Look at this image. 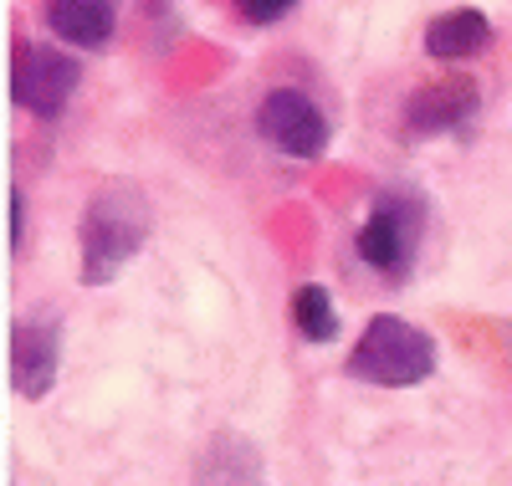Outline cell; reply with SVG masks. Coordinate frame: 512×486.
Instances as JSON below:
<instances>
[{
    "label": "cell",
    "instance_id": "cell-10",
    "mask_svg": "<svg viewBox=\"0 0 512 486\" xmlns=\"http://www.w3.org/2000/svg\"><path fill=\"white\" fill-rule=\"evenodd\" d=\"M492 47V21L472 6L461 11H441L431 26H425V52L436 62H466V57H482Z\"/></svg>",
    "mask_w": 512,
    "mask_h": 486
},
{
    "label": "cell",
    "instance_id": "cell-4",
    "mask_svg": "<svg viewBox=\"0 0 512 486\" xmlns=\"http://www.w3.org/2000/svg\"><path fill=\"white\" fill-rule=\"evenodd\" d=\"M82 67L47 41H16L11 52V103L36 113V118H57L72 98Z\"/></svg>",
    "mask_w": 512,
    "mask_h": 486
},
{
    "label": "cell",
    "instance_id": "cell-12",
    "mask_svg": "<svg viewBox=\"0 0 512 486\" xmlns=\"http://www.w3.org/2000/svg\"><path fill=\"white\" fill-rule=\"evenodd\" d=\"M292 6H297V0H236L241 21H251V26H272V21H282Z\"/></svg>",
    "mask_w": 512,
    "mask_h": 486
},
{
    "label": "cell",
    "instance_id": "cell-2",
    "mask_svg": "<svg viewBox=\"0 0 512 486\" xmlns=\"http://www.w3.org/2000/svg\"><path fill=\"white\" fill-rule=\"evenodd\" d=\"M349 374L364 384H384V389L425 384L436 374V338L395 313H379V318H369V328L359 333V343L349 353Z\"/></svg>",
    "mask_w": 512,
    "mask_h": 486
},
{
    "label": "cell",
    "instance_id": "cell-13",
    "mask_svg": "<svg viewBox=\"0 0 512 486\" xmlns=\"http://www.w3.org/2000/svg\"><path fill=\"white\" fill-rule=\"evenodd\" d=\"M21 236H26V200H21V190H11L6 195V246L16 251Z\"/></svg>",
    "mask_w": 512,
    "mask_h": 486
},
{
    "label": "cell",
    "instance_id": "cell-11",
    "mask_svg": "<svg viewBox=\"0 0 512 486\" xmlns=\"http://www.w3.org/2000/svg\"><path fill=\"white\" fill-rule=\"evenodd\" d=\"M292 323H297V333H303L308 343H328L338 333V313H333L328 287H318V282L297 287L292 292Z\"/></svg>",
    "mask_w": 512,
    "mask_h": 486
},
{
    "label": "cell",
    "instance_id": "cell-6",
    "mask_svg": "<svg viewBox=\"0 0 512 486\" xmlns=\"http://www.w3.org/2000/svg\"><path fill=\"white\" fill-rule=\"evenodd\" d=\"M57 359H62V333L57 318H16L6 338V374L21 400H47L57 384Z\"/></svg>",
    "mask_w": 512,
    "mask_h": 486
},
{
    "label": "cell",
    "instance_id": "cell-1",
    "mask_svg": "<svg viewBox=\"0 0 512 486\" xmlns=\"http://www.w3.org/2000/svg\"><path fill=\"white\" fill-rule=\"evenodd\" d=\"M149 200L139 185L108 180L88 195V210H82L77 226V246H82V287H108L128 261H134L149 241Z\"/></svg>",
    "mask_w": 512,
    "mask_h": 486
},
{
    "label": "cell",
    "instance_id": "cell-5",
    "mask_svg": "<svg viewBox=\"0 0 512 486\" xmlns=\"http://www.w3.org/2000/svg\"><path fill=\"white\" fill-rule=\"evenodd\" d=\"M256 134H262L277 154L287 159H318L328 149V113L308 98L297 93V87H277V93L262 98V108H256Z\"/></svg>",
    "mask_w": 512,
    "mask_h": 486
},
{
    "label": "cell",
    "instance_id": "cell-9",
    "mask_svg": "<svg viewBox=\"0 0 512 486\" xmlns=\"http://www.w3.org/2000/svg\"><path fill=\"white\" fill-rule=\"evenodd\" d=\"M47 21H52V31L67 41V47L98 52V47H108V41H113L118 0H52Z\"/></svg>",
    "mask_w": 512,
    "mask_h": 486
},
{
    "label": "cell",
    "instance_id": "cell-8",
    "mask_svg": "<svg viewBox=\"0 0 512 486\" xmlns=\"http://www.w3.org/2000/svg\"><path fill=\"white\" fill-rule=\"evenodd\" d=\"M195 486H267L262 446L241 430H216L195 461Z\"/></svg>",
    "mask_w": 512,
    "mask_h": 486
},
{
    "label": "cell",
    "instance_id": "cell-7",
    "mask_svg": "<svg viewBox=\"0 0 512 486\" xmlns=\"http://www.w3.org/2000/svg\"><path fill=\"white\" fill-rule=\"evenodd\" d=\"M477 82L466 77H441V82H425L420 93L405 98V134L410 139H436L451 134V128L472 123L477 118Z\"/></svg>",
    "mask_w": 512,
    "mask_h": 486
},
{
    "label": "cell",
    "instance_id": "cell-3",
    "mask_svg": "<svg viewBox=\"0 0 512 486\" xmlns=\"http://www.w3.org/2000/svg\"><path fill=\"white\" fill-rule=\"evenodd\" d=\"M420 231H425V205L415 195H379L374 215L359 231V261L374 267L379 277L405 282L420 251Z\"/></svg>",
    "mask_w": 512,
    "mask_h": 486
}]
</instances>
